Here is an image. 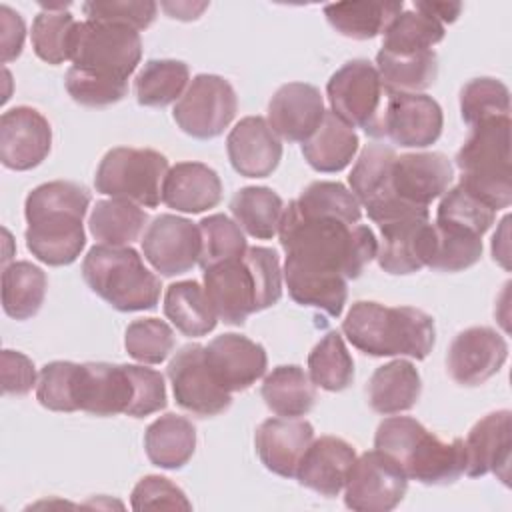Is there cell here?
Here are the masks:
<instances>
[{
  "label": "cell",
  "instance_id": "1",
  "mask_svg": "<svg viewBox=\"0 0 512 512\" xmlns=\"http://www.w3.org/2000/svg\"><path fill=\"white\" fill-rule=\"evenodd\" d=\"M278 236L286 252L284 264L346 280L358 278L378 252V240L368 226L308 216L298 212L292 202L284 208Z\"/></svg>",
  "mask_w": 512,
  "mask_h": 512
},
{
  "label": "cell",
  "instance_id": "2",
  "mask_svg": "<svg viewBox=\"0 0 512 512\" xmlns=\"http://www.w3.org/2000/svg\"><path fill=\"white\" fill-rule=\"evenodd\" d=\"M90 206V192L66 180L36 186L24 202L26 248L48 266L76 262L86 246L84 216Z\"/></svg>",
  "mask_w": 512,
  "mask_h": 512
},
{
  "label": "cell",
  "instance_id": "3",
  "mask_svg": "<svg viewBox=\"0 0 512 512\" xmlns=\"http://www.w3.org/2000/svg\"><path fill=\"white\" fill-rule=\"evenodd\" d=\"M202 280L218 320L230 326H242L250 314L282 298L280 260L266 246H252L240 258L208 266Z\"/></svg>",
  "mask_w": 512,
  "mask_h": 512
},
{
  "label": "cell",
  "instance_id": "4",
  "mask_svg": "<svg viewBox=\"0 0 512 512\" xmlns=\"http://www.w3.org/2000/svg\"><path fill=\"white\" fill-rule=\"evenodd\" d=\"M342 332L348 342L368 356H410L424 360L436 342L430 314L414 306H384L358 300L348 310Z\"/></svg>",
  "mask_w": 512,
  "mask_h": 512
},
{
  "label": "cell",
  "instance_id": "5",
  "mask_svg": "<svg viewBox=\"0 0 512 512\" xmlns=\"http://www.w3.org/2000/svg\"><path fill=\"white\" fill-rule=\"evenodd\" d=\"M374 448L394 458L408 480L426 486H448L466 468L462 438L446 442L410 416L384 418L376 428Z\"/></svg>",
  "mask_w": 512,
  "mask_h": 512
},
{
  "label": "cell",
  "instance_id": "6",
  "mask_svg": "<svg viewBox=\"0 0 512 512\" xmlns=\"http://www.w3.org/2000/svg\"><path fill=\"white\" fill-rule=\"evenodd\" d=\"M460 186L494 212L512 204L510 182V116L490 118L470 126V134L456 152Z\"/></svg>",
  "mask_w": 512,
  "mask_h": 512
},
{
  "label": "cell",
  "instance_id": "7",
  "mask_svg": "<svg viewBox=\"0 0 512 512\" xmlns=\"http://www.w3.org/2000/svg\"><path fill=\"white\" fill-rule=\"evenodd\" d=\"M82 278L118 312L152 310L160 300V278L132 246H92L82 260Z\"/></svg>",
  "mask_w": 512,
  "mask_h": 512
},
{
  "label": "cell",
  "instance_id": "8",
  "mask_svg": "<svg viewBox=\"0 0 512 512\" xmlns=\"http://www.w3.org/2000/svg\"><path fill=\"white\" fill-rule=\"evenodd\" d=\"M168 170V158L156 150L118 146L100 160L94 186L96 192L110 198L156 208L162 200V182Z\"/></svg>",
  "mask_w": 512,
  "mask_h": 512
},
{
  "label": "cell",
  "instance_id": "9",
  "mask_svg": "<svg viewBox=\"0 0 512 512\" xmlns=\"http://www.w3.org/2000/svg\"><path fill=\"white\" fill-rule=\"evenodd\" d=\"M332 112L352 128H362L372 138H384L386 90L376 66L354 58L340 66L326 84Z\"/></svg>",
  "mask_w": 512,
  "mask_h": 512
},
{
  "label": "cell",
  "instance_id": "10",
  "mask_svg": "<svg viewBox=\"0 0 512 512\" xmlns=\"http://www.w3.org/2000/svg\"><path fill=\"white\" fill-rule=\"evenodd\" d=\"M142 58V40L134 28L84 20L76 24L70 62L74 68L128 80Z\"/></svg>",
  "mask_w": 512,
  "mask_h": 512
},
{
  "label": "cell",
  "instance_id": "11",
  "mask_svg": "<svg viewBox=\"0 0 512 512\" xmlns=\"http://www.w3.org/2000/svg\"><path fill=\"white\" fill-rule=\"evenodd\" d=\"M238 110V96L232 84L216 74H198L174 104L172 116L178 128L198 140L220 136Z\"/></svg>",
  "mask_w": 512,
  "mask_h": 512
},
{
  "label": "cell",
  "instance_id": "12",
  "mask_svg": "<svg viewBox=\"0 0 512 512\" xmlns=\"http://www.w3.org/2000/svg\"><path fill=\"white\" fill-rule=\"evenodd\" d=\"M408 490L400 464L380 450L364 452L352 464L344 486V504L356 512H390Z\"/></svg>",
  "mask_w": 512,
  "mask_h": 512
},
{
  "label": "cell",
  "instance_id": "13",
  "mask_svg": "<svg viewBox=\"0 0 512 512\" xmlns=\"http://www.w3.org/2000/svg\"><path fill=\"white\" fill-rule=\"evenodd\" d=\"M166 374L172 384L176 404L198 418L218 416L232 404V394L226 392L210 374L202 344L182 346L168 362Z\"/></svg>",
  "mask_w": 512,
  "mask_h": 512
},
{
  "label": "cell",
  "instance_id": "14",
  "mask_svg": "<svg viewBox=\"0 0 512 512\" xmlns=\"http://www.w3.org/2000/svg\"><path fill=\"white\" fill-rule=\"evenodd\" d=\"M454 178V166L442 152H408L396 156L390 170L388 196L368 206L366 210L398 200L408 206L428 208L432 200L440 198Z\"/></svg>",
  "mask_w": 512,
  "mask_h": 512
},
{
  "label": "cell",
  "instance_id": "15",
  "mask_svg": "<svg viewBox=\"0 0 512 512\" xmlns=\"http://www.w3.org/2000/svg\"><path fill=\"white\" fill-rule=\"evenodd\" d=\"M200 246L198 224L174 214L156 216L142 238L144 258L168 278L190 272L198 264Z\"/></svg>",
  "mask_w": 512,
  "mask_h": 512
},
{
  "label": "cell",
  "instance_id": "16",
  "mask_svg": "<svg viewBox=\"0 0 512 512\" xmlns=\"http://www.w3.org/2000/svg\"><path fill=\"white\" fill-rule=\"evenodd\" d=\"M508 358V344L490 326L462 330L450 344L446 368L460 386H480L492 378Z\"/></svg>",
  "mask_w": 512,
  "mask_h": 512
},
{
  "label": "cell",
  "instance_id": "17",
  "mask_svg": "<svg viewBox=\"0 0 512 512\" xmlns=\"http://www.w3.org/2000/svg\"><path fill=\"white\" fill-rule=\"evenodd\" d=\"M52 148L50 122L30 106H16L0 116V160L24 172L46 160Z\"/></svg>",
  "mask_w": 512,
  "mask_h": 512
},
{
  "label": "cell",
  "instance_id": "18",
  "mask_svg": "<svg viewBox=\"0 0 512 512\" xmlns=\"http://www.w3.org/2000/svg\"><path fill=\"white\" fill-rule=\"evenodd\" d=\"M204 360L226 392L248 390L266 374L268 356L262 344L242 334H220L204 346Z\"/></svg>",
  "mask_w": 512,
  "mask_h": 512
},
{
  "label": "cell",
  "instance_id": "19",
  "mask_svg": "<svg viewBox=\"0 0 512 512\" xmlns=\"http://www.w3.org/2000/svg\"><path fill=\"white\" fill-rule=\"evenodd\" d=\"M382 126L396 146L426 148L440 138L444 116L428 94H388Z\"/></svg>",
  "mask_w": 512,
  "mask_h": 512
},
{
  "label": "cell",
  "instance_id": "20",
  "mask_svg": "<svg viewBox=\"0 0 512 512\" xmlns=\"http://www.w3.org/2000/svg\"><path fill=\"white\" fill-rule=\"evenodd\" d=\"M134 402V378L130 364L86 362L78 366L76 406L94 416L130 412Z\"/></svg>",
  "mask_w": 512,
  "mask_h": 512
},
{
  "label": "cell",
  "instance_id": "21",
  "mask_svg": "<svg viewBox=\"0 0 512 512\" xmlns=\"http://www.w3.org/2000/svg\"><path fill=\"white\" fill-rule=\"evenodd\" d=\"M378 228L382 246L376 252V260L384 272L404 276L428 266L434 238L430 212L404 216Z\"/></svg>",
  "mask_w": 512,
  "mask_h": 512
},
{
  "label": "cell",
  "instance_id": "22",
  "mask_svg": "<svg viewBox=\"0 0 512 512\" xmlns=\"http://www.w3.org/2000/svg\"><path fill=\"white\" fill-rule=\"evenodd\" d=\"M510 450H512L510 410H496L486 414L470 428L464 440V456H466L464 474L470 478L496 474L508 486Z\"/></svg>",
  "mask_w": 512,
  "mask_h": 512
},
{
  "label": "cell",
  "instance_id": "23",
  "mask_svg": "<svg viewBox=\"0 0 512 512\" xmlns=\"http://www.w3.org/2000/svg\"><path fill=\"white\" fill-rule=\"evenodd\" d=\"M324 98L320 90L306 82L280 86L268 104V124L286 142H306L324 118Z\"/></svg>",
  "mask_w": 512,
  "mask_h": 512
},
{
  "label": "cell",
  "instance_id": "24",
  "mask_svg": "<svg viewBox=\"0 0 512 512\" xmlns=\"http://www.w3.org/2000/svg\"><path fill=\"white\" fill-rule=\"evenodd\" d=\"M232 168L246 178L270 176L282 160V142L262 116L242 118L226 138Z\"/></svg>",
  "mask_w": 512,
  "mask_h": 512
},
{
  "label": "cell",
  "instance_id": "25",
  "mask_svg": "<svg viewBox=\"0 0 512 512\" xmlns=\"http://www.w3.org/2000/svg\"><path fill=\"white\" fill-rule=\"evenodd\" d=\"M314 440V428L302 418H268L254 436V446L260 462L272 474L296 478L298 464Z\"/></svg>",
  "mask_w": 512,
  "mask_h": 512
},
{
  "label": "cell",
  "instance_id": "26",
  "mask_svg": "<svg viewBox=\"0 0 512 512\" xmlns=\"http://www.w3.org/2000/svg\"><path fill=\"white\" fill-rule=\"evenodd\" d=\"M354 462L356 450L352 444L338 436H320L306 448L296 480L320 496L334 498L344 490Z\"/></svg>",
  "mask_w": 512,
  "mask_h": 512
},
{
  "label": "cell",
  "instance_id": "27",
  "mask_svg": "<svg viewBox=\"0 0 512 512\" xmlns=\"http://www.w3.org/2000/svg\"><path fill=\"white\" fill-rule=\"evenodd\" d=\"M220 200V176L202 162H178L164 176L162 202L176 212L200 214L216 208Z\"/></svg>",
  "mask_w": 512,
  "mask_h": 512
},
{
  "label": "cell",
  "instance_id": "28",
  "mask_svg": "<svg viewBox=\"0 0 512 512\" xmlns=\"http://www.w3.org/2000/svg\"><path fill=\"white\" fill-rule=\"evenodd\" d=\"M366 392L370 408L378 414L390 416L412 410L422 394L420 372L410 360H392L374 370Z\"/></svg>",
  "mask_w": 512,
  "mask_h": 512
},
{
  "label": "cell",
  "instance_id": "29",
  "mask_svg": "<svg viewBox=\"0 0 512 512\" xmlns=\"http://www.w3.org/2000/svg\"><path fill=\"white\" fill-rule=\"evenodd\" d=\"M358 144L360 140L354 128L342 122L332 110H326L316 132L302 144V154L316 172L334 174L352 162Z\"/></svg>",
  "mask_w": 512,
  "mask_h": 512
},
{
  "label": "cell",
  "instance_id": "30",
  "mask_svg": "<svg viewBox=\"0 0 512 512\" xmlns=\"http://www.w3.org/2000/svg\"><path fill=\"white\" fill-rule=\"evenodd\" d=\"M144 450L154 466L178 470L194 456L196 428L184 416L164 414L146 428Z\"/></svg>",
  "mask_w": 512,
  "mask_h": 512
},
{
  "label": "cell",
  "instance_id": "31",
  "mask_svg": "<svg viewBox=\"0 0 512 512\" xmlns=\"http://www.w3.org/2000/svg\"><path fill=\"white\" fill-rule=\"evenodd\" d=\"M260 394L266 406L282 418L306 416L316 402V386L304 368L296 364L272 368L262 382Z\"/></svg>",
  "mask_w": 512,
  "mask_h": 512
},
{
  "label": "cell",
  "instance_id": "32",
  "mask_svg": "<svg viewBox=\"0 0 512 512\" xmlns=\"http://www.w3.org/2000/svg\"><path fill=\"white\" fill-rule=\"evenodd\" d=\"M376 70L388 94H420L438 76V56L434 50L396 54L380 50Z\"/></svg>",
  "mask_w": 512,
  "mask_h": 512
},
{
  "label": "cell",
  "instance_id": "33",
  "mask_svg": "<svg viewBox=\"0 0 512 512\" xmlns=\"http://www.w3.org/2000/svg\"><path fill=\"white\" fill-rule=\"evenodd\" d=\"M164 316L184 336L200 338L216 328L218 316L196 280L174 282L164 294Z\"/></svg>",
  "mask_w": 512,
  "mask_h": 512
},
{
  "label": "cell",
  "instance_id": "34",
  "mask_svg": "<svg viewBox=\"0 0 512 512\" xmlns=\"http://www.w3.org/2000/svg\"><path fill=\"white\" fill-rule=\"evenodd\" d=\"M284 208L282 198L266 186H244L230 200L234 222L258 240H270L278 234Z\"/></svg>",
  "mask_w": 512,
  "mask_h": 512
},
{
  "label": "cell",
  "instance_id": "35",
  "mask_svg": "<svg viewBox=\"0 0 512 512\" xmlns=\"http://www.w3.org/2000/svg\"><path fill=\"white\" fill-rule=\"evenodd\" d=\"M288 294L300 306H312L338 318L348 300V280L336 274L310 272L284 264L282 270Z\"/></svg>",
  "mask_w": 512,
  "mask_h": 512
},
{
  "label": "cell",
  "instance_id": "36",
  "mask_svg": "<svg viewBox=\"0 0 512 512\" xmlns=\"http://www.w3.org/2000/svg\"><path fill=\"white\" fill-rule=\"evenodd\" d=\"M402 8V2H336L324 6V16L338 34L352 40H370L384 34Z\"/></svg>",
  "mask_w": 512,
  "mask_h": 512
},
{
  "label": "cell",
  "instance_id": "37",
  "mask_svg": "<svg viewBox=\"0 0 512 512\" xmlns=\"http://www.w3.org/2000/svg\"><path fill=\"white\" fill-rule=\"evenodd\" d=\"M48 278L32 262L18 260L2 270V308L14 320L36 316L44 304Z\"/></svg>",
  "mask_w": 512,
  "mask_h": 512
},
{
  "label": "cell",
  "instance_id": "38",
  "mask_svg": "<svg viewBox=\"0 0 512 512\" xmlns=\"http://www.w3.org/2000/svg\"><path fill=\"white\" fill-rule=\"evenodd\" d=\"M146 222L148 214L142 210V206L128 200L110 198L96 202L88 218V228L100 244L130 246L134 240H138Z\"/></svg>",
  "mask_w": 512,
  "mask_h": 512
},
{
  "label": "cell",
  "instance_id": "39",
  "mask_svg": "<svg viewBox=\"0 0 512 512\" xmlns=\"http://www.w3.org/2000/svg\"><path fill=\"white\" fill-rule=\"evenodd\" d=\"M190 68L180 60H148L136 74L134 92L140 106L164 108L182 98L188 88Z\"/></svg>",
  "mask_w": 512,
  "mask_h": 512
},
{
  "label": "cell",
  "instance_id": "40",
  "mask_svg": "<svg viewBox=\"0 0 512 512\" xmlns=\"http://www.w3.org/2000/svg\"><path fill=\"white\" fill-rule=\"evenodd\" d=\"M396 150L388 144L370 142L362 148L350 176V192L356 196V200L368 208L382 198L388 196L390 188V170L396 160Z\"/></svg>",
  "mask_w": 512,
  "mask_h": 512
},
{
  "label": "cell",
  "instance_id": "41",
  "mask_svg": "<svg viewBox=\"0 0 512 512\" xmlns=\"http://www.w3.org/2000/svg\"><path fill=\"white\" fill-rule=\"evenodd\" d=\"M308 376L326 392H342L354 380V360L338 332H328L308 354Z\"/></svg>",
  "mask_w": 512,
  "mask_h": 512
},
{
  "label": "cell",
  "instance_id": "42",
  "mask_svg": "<svg viewBox=\"0 0 512 512\" xmlns=\"http://www.w3.org/2000/svg\"><path fill=\"white\" fill-rule=\"evenodd\" d=\"M444 24L426 16L420 10H402L384 30L382 48L386 52L410 54L432 50L438 42L444 40Z\"/></svg>",
  "mask_w": 512,
  "mask_h": 512
},
{
  "label": "cell",
  "instance_id": "43",
  "mask_svg": "<svg viewBox=\"0 0 512 512\" xmlns=\"http://www.w3.org/2000/svg\"><path fill=\"white\" fill-rule=\"evenodd\" d=\"M432 252L428 260V268L440 272H460L474 266L482 256V238L448 226V224H432Z\"/></svg>",
  "mask_w": 512,
  "mask_h": 512
},
{
  "label": "cell",
  "instance_id": "44",
  "mask_svg": "<svg viewBox=\"0 0 512 512\" xmlns=\"http://www.w3.org/2000/svg\"><path fill=\"white\" fill-rule=\"evenodd\" d=\"M298 212L308 216H328L338 218L348 224H358L362 218L360 202L356 196L340 182L318 180L308 184L302 194L292 200Z\"/></svg>",
  "mask_w": 512,
  "mask_h": 512
},
{
  "label": "cell",
  "instance_id": "45",
  "mask_svg": "<svg viewBox=\"0 0 512 512\" xmlns=\"http://www.w3.org/2000/svg\"><path fill=\"white\" fill-rule=\"evenodd\" d=\"M76 20L66 10H42L32 22V48L48 64L70 60Z\"/></svg>",
  "mask_w": 512,
  "mask_h": 512
},
{
  "label": "cell",
  "instance_id": "46",
  "mask_svg": "<svg viewBox=\"0 0 512 512\" xmlns=\"http://www.w3.org/2000/svg\"><path fill=\"white\" fill-rule=\"evenodd\" d=\"M460 114L468 126L490 118H508L510 92L506 84L490 76L466 82L460 90Z\"/></svg>",
  "mask_w": 512,
  "mask_h": 512
},
{
  "label": "cell",
  "instance_id": "47",
  "mask_svg": "<svg viewBox=\"0 0 512 512\" xmlns=\"http://www.w3.org/2000/svg\"><path fill=\"white\" fill-rule=\"evenodd\" d=\"M200 228V258L198 264L206 270L212 264L240 258L248 250L242 228L224 214H212L198 222Z\"/></svg>",
  "mask_w": 512,
  "mask_h": 512
},
{
  "label": "cell",
  "instance_id": "48",
  "mask_svg": "<svg viewBox=\"0 0 512 512\" xmlns=\"http://www.w3.org/2000/svg\"><path fill=\"white\" fill-rule=\"evenodd\" d=\"M496 212L486 206L482 200L472 196L460 184L446 190L436 210V222L448 224L476 236H484V232L494 224Z\"/></svg>",
  "mask_w": 512,
  "mask_h": 512
},
{
  "label": "cell",
  "instance_id": "49",
  "mask_svg": "<svg viewBox=\"0 0 512 512\" xmlns=\"http://www.w3.org/2000/svg\"><path fill=\"white\" fill-rule=\"evenodd\" d=\"M176 346L174 330L158 318H140L128 324L124 348L128 356L142 364L164 362Z\"/></svg>",
  "mask_w": 512,
  "mask_h": 512
},
{
  "label": "cell",
  "instance_id": "50",
  "mask_svg": "<svg viewBox=\"0 0 512 512\" xmlns=\"http://www.w3.org/2000/svg\"><path fill=\"white\" fill-rule=\"evenodd\" d=\"M76 362L54 360L48 362L36 382L38 402L52 412H76V380H78Z\"/></svg>",
  "mask_w": 512,
  "mask_h": 512
},
{
  "label": "cell",
  "instance_id": "51",
  "mask_svg": "<svg viewBox=\"0 0 512 512\" xmlns=\"http://www.w3.org/2000/svg\"><path fill=\"white\" fill-rule=\"evenodd\" d=\"M70 98L88 108H106L120 102L128 94V80L100 76L70 66L64 78Z\"/></svg>",
  "mask_w": 512,
  "mask_h": 512
},
{
  "label": "cell",
  "instance_id": "52",
  "mask_svg": "<svg viewBox=\"0 0 512 512\" xmlns=\"http://www.w3.org/2000/svg\"><path fill=\"white\" fill-rule=\"evenodd\" d=\"M86 20L122 24L136 32L146 30L158 14V4L150 0H92L82 4Z\"/></svg>",
  "mask_w": 512,
  "mask_h": 512
},
{
  "label": "cell",
  "instance_id": "53",
  "mask_svg": "<svg viewBox=\"0 0 512 512\" xmlns=\"http://www.w3.org/2000/svg\"><path fill=\"white\" fill-rule=\"evenodd\" d=\"M132 510H192L184 490L164 476H144L130 494Z\"/></svg>",
  "mask_w": 512,
  "mask_h": 512
},
{
  "label": "cell",
  "instance_id": "54",
  "mask_svg": "<svg viewBox=\"0 0 512 512\" xmlns=\"http://www.w3.org/2000/svg\"><path fill=\"white\" fill-rule=\"evenodd\" d=\"M134 378V402L128 412L132 418H144L154 412H160L168 404L164 376L152 368L130 364Z\"/></svg>",
  "mask_w": 512,
  "mask_h": 512
},
{
  "label": "cell",
  "instance_id": "55",
  "mask_svg": "<svg viewBox=\"0 0 512 512\" xmlns=\"http://www.w3.org/2000/svg\"><path fill=\"white\" fill-rule=\"evenodd\" d=\"M0 380H2V392L6 396H24L38 382L32 360L18 350H2Z\"/></svg>",
  "mask_w": 512,
  "mask_h": 512
},
{
  "label": "cell",
  "instance_id": "56",
  "mask_svg": "<svg viewBox=\"0 0 512 512\" xmlns=\"http://www.w3.org/2000/svg\"><path fill=\"white\" fill-rule=\"evenodd\" d=\"M0 38H2V62L8 64L16 60L22 52L26 26L18 12H14L10 6H0Z\"/></svg>",
  "mask_w": 512,
  "mask_h": 512
},
{
  "label": "cell",
  "instance_id": "57",
  "mask_svg": "<svg viewBox=\"0 0 512 512\" xmlns=\"http://www.w3.org/2000/svg\"><path fill=\"white\" fill-rule=\"evenodd\" d=\"M414 8L424 12L426 16H432L440 24L456 22V18L462 12V4L460 2H416Z\"/></svg>",
  "mask_w": 512,
  "mask_h": 512
},
{
  "label": "cell",
  "instance_id": "58",
  "mask_svg": "<svg viewBox=\"0 0 512 512\" xmlns=\"http://www.w3.org/2000/svg\"><path fill=\"white\" fill-rule=\"evenodd\" d=\"M162 8L170 14V18H178V20H196L202 10L208 8L206 2L200 4H192V2H162Z\"/></svg>",
  "mask_w": 512,
  "mask_h": 512
}]
</instances>
